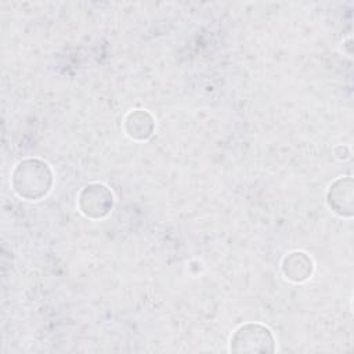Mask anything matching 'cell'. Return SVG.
<instances>
[{
	"mask_svg": "<svg viewBox=\"0 0 354 354\" xmlns=\"http://www.w3.org/2000/svg\"><path fill=\"white\" fill-rule=\"evenodd\" d=\"M53 177L47 163L37 159H26L18 163L12 173L14 191L29 201L44 196L51 188Z\"/></svg>",
	"mask_w": 354,
	"mask_h": 354,
	"instance_id": "6da1fadb",
	"label": "cell"
},
{
	"mask_svg": "<svg viewBox=\"0 0 354 354\" xmlns=\"http://www.w3.org/2000/svg\"><path fill=\"white\" fill-rule=\"evenodd\" d=\"M274 337L268 328L259 324H246L236 329L231 339L234 351H272Z\"/></svg>",
	"mask_w": 354,
	"mask_h": 354,
	"instance_id": "7a4b0ae2",
	"label": "cell"
},
{
	"mask_svg": "<svg viewBox=\"0 0 354 354\" xmlns=\"http://www.w3.org/2000/svg\"><path fill=\"white\" fill-rule=\"evenodd\" d=\"M80 209L86 216L98 218L112 207V194L101 184H91L80 194Z\"/></svg>",
	"mask_w": 354,
	"mask_h": 354,
	"instance_id": "3957f363",
	"label": "cell"
},
{
	"mask_svg": "<svg viewBox=\"0 0 354 354\" xmlns=\"http://www.w3.org/2000/svg\"><path fill=\"white\" fill-rule=\"evenodd\" d=\"M313 270L311 259L306 256L303 252L290 253L283 260V272L292 281H304L310 277Z\"/></svg>",
	"mask_w": 354,
	"mask_h": 354,
	"instance_id": "277c9868",
	"label": "cell"
},
{
	"mask_svg": "<svg viewBox=\"0 0 354 354\" xmlns=\"http://www.w3.org/2000/svg\"><path fill=\"white\" fill-rule=\"evenodd\" d=\"M153 129V123H152V118L149 113L142 112V111H137L134 113H130L126 119V130L127 134L133 138H138V140H144L147 137L151 136Z\"/></svg>",
	"mask_w": 354,
	"mask_h": 354,
	"instance_id": "5b68a950",
	"label": "cell"
}]
</instances>
